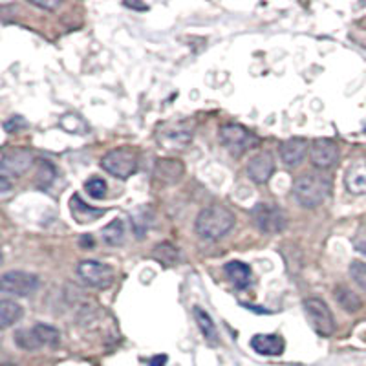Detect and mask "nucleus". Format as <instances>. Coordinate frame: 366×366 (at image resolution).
<instances>
[{
  "label": "nucleus",
  "instance_id": "obj_1",
  "mask_svg": "<svg viewBox=\"0 0 366 366\" xmlns=\"http://www.w3.org/2000/svg\"><path fill=\"white\" fill-rule=\"evenodd\" d=\"M331 192V180L322 172H308L297 178L293 183V196L306 209H315L328 200Z\"/></svg>",
  "mask_w": 366,
  "mask_h": 366
},
{
  "label": "nucleus",
  "instance_id": "obj_2",
  "mask_svg": "<svg viewBox=\"0 0 366 366\" xmlns=\"http://www.w3.org/2000/svg\"><path fill=\"white\" fill-rule=\"evenodd\" d=\"M235 214L223 205H209L200 211L196 218V232L205 240H218L231 231Z\"/></svg>",
  "mask_w": 366,
  "mask_h": 366
},
{
  "label": "nucleus",
  "instance_id": "obj_3",
  "mask_svg": "<svg viewBox=\"0 0 366 366\" xmlns=\"http://www.w3.org/2000/svg\"><path fill=\"white\" fill-rule=\"evenodd\" d=\"M251 218L257 226L258 231L266 232V235H277L284 231L286 227V214L279 205L269 203V201H260L251 209Z\"/></svg>",
  "mask_w": 366,
  "mask_h": 366
},
{
  "label": "nucleus",
  "instance_id": "obj_4",
  "mask_svg": "<svg viewBox=\"0 0 366 366\" xmlns=\"http://www.w3.org/2000/svg\"><path fill=\"white\" fill-rule=\"evenodd\" d=\"M101 167L119 180H129L138 170V156L129 149L110 150L109 154L103 156Z\"/></svg>",
  "mask_w": 366,
  "mask_h": 366
},
{
  "label": "nucleus",
  "instance_id": "obj_5",
  "mask_svg": "<svg viewBox=\"0 0 366 366\" xmlns=\"http://www.w3.org/2000/svg\"><path fill=\"white\" fill-rule=\"evenodd\" d=\"M304 313L310 326L319 336L328 337L336 331V320H333V315H331L330 308H328V304H326L324 300H304Z\"/></svg>",
  "mask_w": 366,
  "mask_h": 366
},
{
  "label": "nucleus",
  "instance_id": "obj_6",
  "mask_svg": "<svg viewBox=\"0 0 366 366\" xmlns=\"http://www.w3.org/2000/svg\"><path fill=\"white\" fill-rule=\"evenodd\" d=\"M220 141L226 147L231 154L240 156L244 154L246 150L251 149L255 140V136L249 132L246 127L242 125H223L222 129H220Z\"/></svg>",
  "mask_w": 366,
  "mask_h": 366
},
{
  "label": "nucleus",
  "instance_id": "obj_7",
  "mask_svg": "<svg viewBox=\"0 0 366 366\" xmlns=\"http://www.w3.org/2000/svg\"><path fill=\"white\" fill-rule=\"evenodd\" d=\"M79 279L92 288H107L113 280V269L109 264L98 262V260H83L77 266Z\"/></svg>",
  "mask_w": 366,
  "mask_h": 366
},
{
  "label": "nucleus",
  "instance_id": "obj_8",
  "mask_svg": "<svg viewBox=\"0 0 366 366\" xmlns=\"http://www.w3.org/2000/svg\"><path fill=\"white\" fill-rule=\"evenodd\" d=\"M39 288L37 275L26 271H8L2 275V291L15 297H30Z\"/></svg>",
  "mask_w": 366,
  "mask_h": 366
},
{
  "label": "nucleus",
  "instance_id": "obj_9",
  "mask_svg": "<svg viewBox=\"0 0 366 366\" xmlns=\"http://www.w3.org/2000/svg\"><path fill=\"white\" fill-rule=\"evenodd\" d=\"M310 158L313 167H317V169H330L339 160V147L333 140L319 138L311 143Z\"/></svg>",
  "mask_w": 366,
  "mask_h": 366
},
{
  "label": "nucleus",
  "instance_id": "obj_10",
  "mask_svg": "<svg viewBox=\"0 0 366 366\" xmlns=\"http://www.w3.org/2000/svg\"><path fill=\"white\" fill-rule=\"evenodd\" d=\"M31 163H33V156H31L30 150H6L4 154H2V161H0V170H2V176H6V178H10V176H21L30 169Z\"/></svg>",
  "mask_w": 366,
  "mask_h": 366
},
{
  "label": "nucleus",
  "instance_id": "obj_11",
  "mask_svg": "<svg viewBox=\"0 0 366 366\" xmlns=\"http://www.w3.org/2000/svg\"><path fill=\"white\" fill-rule=\"evenodd\" d=\"M275 170V158L271 152L264 150V152H258L257 156H253L248 163V176L255 183L262 185V183H268L269 178L273 176Z\"/></svg>",
  "mask_w": 366,
  "mask_h": 366
},
{
  "label": "nucleus",
  "instance_id": "obj_12",
  "mask_svg": "<svg viewBox=\"0 0 366 366\" xmlns=\"http://www.w3.org/2000/svg\"><path fill=\"white\" fill-rule=\"evenodd\" d=\"M308 154V141L302 138H291L280 145V160L286 167H299Z\"/></svg>",
  "mask_w": 366,
  "mask_h": 366
},
{
  "label": "nucleus",
  "instance_id": "obj_13",
  "mask_svg": "<svg viewBox=\"0 0 366 366\" xmlns=\"http://www.w3.org/2000/svg\"><path fill=\"white\" fill-rule=\"evenodd\" d=\"M251 348L260 356H280L286 348V342L277 333H258L251 339Z\"/></svg>",
  "mask_w": 366,
  "mask_h": 366
},
{
  "label": "nucleus",
  "instance_id": "obj_14",
  "mask_svg": "<svg viewBox=\"0 0 366 366\" xmlns=\"http://www.w3.org/2000/svg\"><path fill=\"white\" fill-rule=\"evenodd\" d=\"M183 163L180 160H172V158H163L158 160L154 167V176L163 183H176L181 180L183 176Z\"/></svg>",
  "mask_w": 366,
  "mask_h": 366
},
{
  "label": "nucleus",
  "instance_id": "obj_15",
  "mask_svg": "<svg viewBox=\"0 0 366 366\" xmlns=\"http://www.w3.org/2000/svg\"><path fill=\"white\" fill-rule=\"evenodd\" d=\"M226 275L229 277L232 284H235V288L244 289L248 288L249 284H251V268H249L248 264L238 262V260H232V262L226 264Z\"/></svg>",
  "mask_w": 366,
  "mask_h": 366
},
{
  "label": "nucleus",
  "instance_id": "obj_16",
  "mask_svg": "<svg viewBox=\"0 0 366 366\" xmlns=\"http://www.w3.org/2000/svg\"><path fill=\"white\" fill-rule=\"evenodd\" d=\"M346 189L351 194H365L366 192V163H356L350 167L345 178Z\"/></svg>",
  "mask_w": 366,
  "mask_h": 366
},
{
  "label": "nucleus",
  "instance_id": "obj_17",
  "mask_svg": "<svg viewBox=\"0 0 366 366\" xmlns=\"http://www.w3.org/2000/svg\"><path fill=\"white\" fill-rule=\"evenodd\" d=\"M70 209H72L73 218H75L79 223L93 222V220H98L101 214H104V211H101V209H92V207H88L77 194H75V196L72 198V201H70Z\"/></svg>",
  "mask_w": 366,
  "mask_h": 366
},
{
  "label": "nucleus",
  "instance_id": "obj_18",
  "mask_svg": "<svg viewBox=\"0 0 366 366\" xmlns=\"http://www.w3.org/2000/svg\"><path fill=\"white\" fill-rule=\"evenodd\" d=\"M333 295H336L337 304H339L345 311H348V313H356V311H359L363 308L361 297L357 293H354V291L346 288V286H339V288H336V293Z\"/></svg>",
  "mask_w": 366,
  "mask_h": 366
},
{
  "label": "nucleus",
  "instance_id": "obj_19",
  "mask_svg": "<svg viewBox=\"0 0 366 366\" xmlns=\"http://www.w3.org/2000/svg\"><path fill=\"white\" fill-rule=\"evenodd\" d=\"M22 317V306L17 304L15 300L2 299L0 300V324L2 328H10L19 322Z\"/></svg>",
  "mask_w": 366,
  "mask_h": 366
},
{
  "label": "nucleus",
  "instance_id": "obj_20",
  "mask_svg": "<svg viewBox=\"0 0 366 366\" xmlns=\"http://www.w3.org/2000/svg\"><path fill=\"white\" fill-rule=\"evenodd\" d=\"M31 331H33V336H35L37 342H39V346H52V348H55L59 342H61V333H59V330H55L53 326H48V324H35L33 328H31Z\"/></svg>",
  "mask_w": 366,
  "mask_h": 366
},
{
  "label": "nucleus",
  "instance_id": "obj_21",
  "mask_svg": "<svg viewBox=\"0 0 366 366\" xmlns=\"http://www.w3.org/2000/svg\"><path fill=\"white\" fill-rule=\"evenodd\" d=\"M194 319H196L198 328H200V331L203 333V337H205L209 342H217L218 331H217V326H214V322H212L211 315L207 313L203 308L196 306V308H194Z\"/></svg>",
  "mask_w": 366,
  "mask_h": 366
},
{
  "label": "nucleus",
  "instance_id": "obj_22",
  "mask_svg": "<svg viewBox=\"0 0 366 366\" xmlns=\"http://www.w3.org/2000/svg\"><path fill=\"white\" fill-rule=\"evenodd\" d=\"M101 235H103V242L109 244V246H119V244H123V240H125L123 220H119V218L112 220L109 226L104 227Z\"/></svg>",
  "mask_w": 366,
  "mask_h": 366
},
{
  "label": "nucleus",
  "instance_id": "obj_23",
  "mask_svg": "<svg viewBox=\"0 0 366 366\" xmlns=\"http://www.w3.org/2000/svg\"><path fill=\"white\" fill-rule=\"evenodd\" d=\"M61 127L70 134H86L88 132V125L84 123L83 119L75 116V113H66L61 118Z\"/></svg>",
  "mask_w": 366,
  "mask_h": 366
},
{
  "label": "nucleus",
  "instance_id": "obj_24",
  "mask_svg": "<svg viewBox=\"0 0 366 366\" xmlns=\"http://www.w3.org/2000/svg\"><path fill=\"white\" fill-rule=\"evenodd\" d=\"M154 257L167 266H174L178 264V248H174L172 244H160L156 246Z\"/></svg>",
  "mask_w": 366,
  "mask_h": 366
},
{
  "label": "nucleus",
  "instance_id": "obj_25",
  "mask_svg": "<svg viewBox=\"0 0 366 366\" xmlns=\"http://www.w3.org/2000/svg\"><path fill=\"white\" fill-rule=\"evenodd\" d=\"M350 277L354 279V282H356L359 288L366 291V264L365 262L354 260V262L350 264Z\"/></svg>",
  "mask_w": 366,
  "mask_h": 366
},
{
  "label": "nucleus",
  "instance_id": "obj_26",
  "mask_svg": "<svg viewBox=\"0 0 366 366\" xmlns=\"http://www.w3.org/2000/svg\"><path fill=\"white\" fill-rule=\"evenodd\" d=\"M53 178H55V169H53V165L48 160H42L41 170H39V187L46 189L53 181Z\"/></svg>",
  "mask_w": 366,
  "mask_h": 366
},
{
  "label": "nucleus",
  "instance_id": "obj_27",
  "mask_svg": "<svg viewBox=\"0 0 366 366\" xmlns=\"http://www.w3.org/2000/svg\"><path fill=\"white\" fill-rule=\"evenodd\" d=\"M86 191L88 194L95 200H101V198L107 196V183H104L101 178H92L90 181H86Z\"/></svg>",
  "mask_w": 366,
  "mask_h": 366
},
{
  "label": "nucleus",
  "instance_id": "obj_28",
  "mask_svg": "<svg viewBox=\"0 0 366 366\" xmlns=\"http://www.w3.org/2000/svg\"><path fill=\"white\" fill-rule=\"evenodd\" d=\"M26 121H24V119L21 118V116H15V118H11L10 121H6L4 123V129H6V132H17V130L19 129H24V127H26Z\"/></svg>",
  "mask_w": 366,
  "mask_h": 366
},
{
  "label": "nucleus",
  "instance_id": "obj_29",
  "mask_svg": "<svg viewBox=\"0 0 366 366\" xmlns=\"http://www.w3.org/2000/svg\"><path fill=\"white\" fill-rule=\"evenodd\" d=\"M30 2L33 6H37V8H41V10H50V11L57 10V8L61 6V2H59V0H53V2H41V0H30Z\"/></svg>",
  "mask_w": 366,
  "mask_h": 366
},
{
  "label": "nucleus",
  "instance_id": "obj_30",
  "mask_svg": "<svg viewBox=\"0 0 366 366\" xmlns=\"http://www.w3.org/2000/svg\"><path fill=\"white\" fill-rule=\"evenodd\" d=\"M167 363V356H156L150 359L149 366H165Z\"/></svg>",
  "mask_w": 366,
  "mask_h": 366
},
{
  "label": "nucleus",
  "instance_id": "obj_31",
  "mask_svg": "<svg viewBox=\"0 0 366 366\" xmlns=\"http://www.w3.org/2000/svg\"><path fill=\"white\" fill-rule=\"evenodd\" d=\"M0 191H2V194L10 191V181H8L6 176H0Z\"/></svg>",
  "mask_w": 366,
  "mask_h": 366
},
{
  "label": "nucleus",
  "instance_id": "obj_32",
  "mask_svg": "<svg viewBox=\"0 0 366 366\" xmlns=\"http://www.w3.org/2000/svg\"><path fill=\"white\" fill-rule=\"evenodd\" d=\"M127 8H132V10H149V6H143V4H130V2H127Z\"/></svg>",
  "mask_w": 366,
  "mask_h": 366
}]
</instances>
